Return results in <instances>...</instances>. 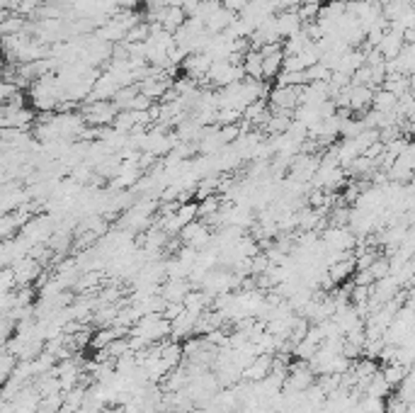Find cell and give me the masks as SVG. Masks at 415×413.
Instances as JSON below:
<instances>
[{
  "mask_svg": "<svg viewBox=\"0 0 415 413\" xmlns=\"http://www.w3.org/2000/svg\"><path fill=\"white\" fill-rule=\"evenodd\" d=\"M117 112L119 110L112 105V100H90L83 107V122L90 127H105V124L115 122Z\"/></svg>",
  "mask_w": 415,
  "mask_h": 413,
  "instance_id": "6da1fadb",
  "label": "cell"
},
{
  "mask_svg": "<svg viewBox=\"0 0 415 413\" xmlns=\"http://www.w3.org/2000/svg\"><path fill=\"white\" fill-rule=\"evenodd\" d=\"M180 239L187 243V248H195V251H202V248H207L209 243H212V229H209L207 224H200L195 219V222H190L187 226L180 229Z\"/></svg>",
  "mask_w": 415,
  "mask_h": 413,
  "instance_id": "7a4b0ae2",
  "label": "cell"
},
{
  "mask_svg": "<svg viewBox=\"0 0 415 413\" xmlns=\"http://www.w3.org/2000/svg\"><path fill=\"white\" fill-rule=\"evenodd\" d=\"M272 110H289L294 112V107H299V86L297 88H282L275 86L267 93Z\"/></svg>",
  "mask_w": 415,
  "mask_h": 413,
  "instance_id": "3957f363",
  "label": "cell"
},
{
  "mask_svg": "<svg viewBox=\"0 0 415 413\" xmlns=\"http://www.w3.org/2000/svg\"><path fill=\"white\" fill-rule=\"evenodd\" d=\"M275 25H277V35H280V39H287V37L297 35V32L301 30V20L297 15V8L275 13Z\"/></svg>",
  "mask_w": 415,
  "mask_h": 413,
  "instance_id": "277c9868",
  "label": "cell"
},
{
  "mask_svg": "<svg viewBox=\"0 0 415 413\" xmlns=\"http://www.w3.org/2000/svg\"><path fill=\"white\" fill-rule=\"evenodd\" d=\"M372 95H374V88H369V86H350L348 110L350 112H367L369 107H372Z\"/></svg>",
  "mask_w": 415,
  "mask_h": 413,
  "instance_id": "5b68a950",
  "label": "cell"
},
{
  "mask_svg": "<svg viewBox=\"0 0 415 413\" xmlns=\"http://www.w3.org/2000/svg\"><path fill=\"white\" fill-rule=\"evenodd\" d=\"M401 49H403V35L401 32H391V30H386L384 37L379 39V44H377V52L382 54L384 61L396 59V54H399Z\"/></svg>",
  "mask_w": 415,
  "mask_h": 413,
  "instance_id": "8992f818",
  "label": "cell"
},
{
  "mask_svg": "<svg viewBox=\"0 0 415 413\" xmlns=\"http://www.w3.org/2000/svg\"><path fill=\"white\" fill-rule=\"evenodd\" d=\"M13 277H15V285H27V282H32L34 277L39 275V263L34 258H25V260H17L13 265Z\"/></svg>",
  "mask_w": 415,
  "mask_h": 413,
  "instance_id": "52a82bcc",
  "label": "cell"
},
{
  "mask_svg": "<svg viewBox=\"0 0 415 413\" xmlns=\"http://www.w3.org/2000/svg\"><path fill=\"white\" fill-rule=\"evenodd\" d=\"M187 20V15L183 13V8H175V5H166V8L161 10V20H158V25L163 27L166 32H178L180 27H183V22Z\"/></svg>",
  "mask_w": 415,
  "mask_h": 413,
  "instance_id": "ba28073f",
  "label": "cell"
},
{
  "mask_svg": "<svg viewBox=\"0 0 415 413\" xmlns=\"http://www.w3.org/2000/svg\"><path fill=\"white\" fill-rule=\"evenodd\" d=\"M365 66V52H360V49H348V52L343 54V59L338 61V66H335V71L345 73V76H352L357 69H362Z\"/></svg>",
  "mask_w": 415,
  "mask_h": 413,
  "instance_id": "9c48e42d",
  "label": "cell"
},
{
  "mask_svg": "<svg viewBox=\"0 0 415 413\" xmlns=\"http://www.w3.org/2000/svg\"><path fill=\"white\" fill-rule=\"evenodd\" d=\"M233 20H236V13H231V10H226V8H219L212 18L204 22V30H207L209 35H219V32H224Z\"/></svg>",
  "mask_w": 415,
  "mask_h": 413,
  "instance_id": "30bf717a",
  "label": "cell"
},
{
  "mask_svg": "<svg viewBox=\"0 0 415 413\" xmlns=\"http://www.w3.org/2000/svg\"><path fill=\"white\" fill-rule=\"evenodd\" d=\"M243 73L246 78H253V81H263V56H260L258 49H250L248 54H243Z\"/></svg>",
  "mask_w": 415,
  "mask_h": 413,
  "instance_id": "8fae6325",
  "label": "cell"
},
{
  "mask_svg": "<svg viewBox=\"0 0 415 413\" xmlns=\"http://www.w3.org/2000/svg\"><path fill=\"white\" fill-rule=\"evenodd\" d=\"M382 377H384V382L389 384L391 389H396L401 384V379L406 377V375H411V367H406V365H396V362H389L386 367H382Z\"/></svg>",
  "mask_w": 415,
  "mask_h": 413,
  "instance_id": "7c38bea8",
  "label": "cell"
},
{
  "mask_svg": "<svg viewBox=\"0 0 415 413\" xmlns=\"http://www.w3.org/2000/svg\"><path fill=\"white\" fill-rule=\"evenodd\" d=\"M396 103H399V98H396L394 93H389V90H384V88L374 90V95H372V110L391 112V110H396Z\"/></svg>",
  "mask_w": 415,
  "mask_h": 413,
  "instance_id": "4fadbf2b",
  "label": "cell"
},
{
  "mask_svg": "<svg viewBox=\"0 0 415 413\" xmlns=\"http://www.w3.org/2000/svg\"><path fill=\"white\" fill-rule=\"evenodd\" d=\"M282 49H277V52L263 56V81H272V78H277V73L282 71Z\"/></svg>",
  "mask_w": 415,
  "mask_h": 413,
  "instance_id": "5bb4252c",
  "label": "cell"
},
{
  "mask_svg": "<svg viewBox=\"0 0 415 413\" xmlns=\"http://www.w3.org/2000/svg\"><path fill=\"white\" fill-rule=\"evenodd\" d=\"M396 396L403 404H413V375H406L401 379V384L396 387Z\"/></svg>",
  "mask_w": 415,
  "mask_h": 413,
  "instance_id": "9a60e30c",
  "label": "cell"
},
{
  "mask_svg": "<svg viewBox=\"0 0 415 413\" xmlns=\"http://www.w3.org/2000/svg\"><path fill=\"white\" fill-rule=\"evenodd\" d=\"M13 372V355H0V382Z\"/></svg>",
  "mask_w": 415,
  "mask_h": 413,
  "instance_id": "2e32d148",
  "label": "cell"
},
{
  "mask_svg": "<svg viewBox=\"0 0 415 413\" xmlns=\"http://www.w3.org/2000/svg\"><path fill=\"white\" fill-rule=\"evenodd\" d=\"M248 5V0H221V8H226V10H231V13H241L243 8Z\"/></svg>",
  "mask_w": 415,
  "mask_h": 413,
  "instance_id": "e0dca14e",
  "label": "cell"
},
{
  "mask_svg": "<svg viewBox=\"0 0 415 413\" xmlns=\"http://www.w3.org/2000/svg\"><path fill=\"white\" fill-rule=\"evenodd\" d=\"M15 86H13V83H8V81H0V103H5V100H8L10 98V95H13L15 93Z\"/></svg>",
  "mask_w": 415,
  "mask_h": 413,
  "instance_id": "ac0fdd59",
  "label": "cell"
},
{
  "mask_svg": "<svg viewBox=\"0 0 415 413\" xmlns=\"http://www.w3.org/2000/svg\"><path fill=\"white\" fill-rule=\"evenodd\" d=\"M139 3H141V0H119V5H122L124 10H134Z\"/></svg>",
  "mask_w": 415,
  "mask_h": 413,
  "instance_id": "d6986e66",
  "label": "cell"
}]
</instances>
